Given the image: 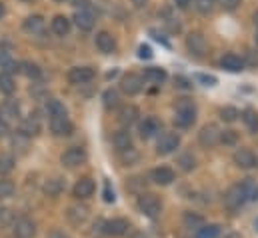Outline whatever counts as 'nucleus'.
I'll return each instance as SVG.
<instances>
[{
	"instance_id": "nucleus-37",
	"label": "nucleus",
	"mask_w": 258,
	"mask_h": 238,
	"mask_svg": "<svg viewBox=\"0 0 258 238\" xmlns=\"http://www.w3.org/2000/svg\"><path fill=\"white\" fill-rule=\"evenodd\" d=\"M218 234H220V226L218 224H208V226H202L196 232V238H218Z\"/></svg>"
},
{
	"instance_id": "nucleus-12",
	"label": "nucleus",
	"mask_w": 258,
	"mask_h": 238,
	"mask_svg": "<svg viewBox=\"0 0 258 238\" xmlns=\"http://www.w3.org/2000/svg\"><path fill=\"white\" fill-rule=\"evenodd\" d=\"M14 234H16V238H34V234H36L34 220H30L26 216L14 220Z\"/></svg>"
},
{
	"instance_id": "nucleus-22",
	"label": "nucleus",
	"mask_w": 258,
	"mask_h": 238,
	"mask_svg": "<svg viewBox=\"0 0 258 238\" xmlns=\"http://www.w3.org/2000/svg\"><path fill=\"white\" fill-rule=\"evenodd\" d=\"M142 78H144V80H148L150 84H162V82L168 78V74H166V70H164V68L150 66V68H146V70H144Z\"/></svg>"
},
{
	"instance_id": "nucleus-17",
	"label": "nucleus",
	"mask_w": 258,
	"mask_h": 238,
	"mask_svg": "<svg viewBox=\"0 0 258 238\" xmlns=\"http://www.w3.org/2000/svg\"><path fill=\"white\" fill-rule=\"evenodd\" d=\"M112 144H114V148H116L118 152H126V150H130V148H134V146H132V136H130V132L126 130V128L114 132V136H112Z\"/></svg>"
},
{
	"instance_id": "nucleus-20",
	"label": "nucleus",
	"mask_w": 258,
	"mask_h": 238,
	"mask_svg": "<svg viewBox=\"0 0 258 238\" xmlns=\"http://www.w3.org/2000/svg\"><path fill=\"white\" fill-rule=\"evenodd\" d=\"M220 66L228 72H240V70H244V60L236 56V54H232V52H228L220 58Z\"/></svg>"
},
{
	"instance_id": "nucleus-28",
	"label": "nucleus",
	"mask_w": 258,
	"mask_h": 238,
	"mask_svg": "<svg viewBox=\"0 0 258 238\" xmlns=\"http://www.w3.org/2000/svg\"><path fill=\"white\" fill-rule=\"evenodd\" d=\"M86 216H88L86 206H70V208H68V220H70L72 224H80V222H84Z\"/></svg>"
},
{
	"instance_id": "nucleus-30",
	"label": "nucleus",
	"mask_w": 258,
	"mask_h": 238,
	"mask_svg": "<svg viewBox=\"0 0 258 238\" xmlns=\"http://www.w3.org/2000/svg\"><path fill=\"white\" fill-rule=\"evenodd\" d=\"M14 88H16V84H14L12 74H8V72H0V92H4V94H12Z\"/></svg>"
},
{
	"instance_id": "nucleus-35",
	"label": "nucleus",
	"mask_w": 258,
	"mask_h": 238,
	"mask_svg": "<svg viewBox=\"0 0 258 238\" xmlns=\"http://www.w3.org/2000/svg\"><path fill=\"white\" fill-rule=\"evenodd\" d=\"M102 102H104V108H116L118 106V92L116 90H112V88H108V90H104V94H102Z\"/></svg>"
},
{
	"instance_id": "nucleus-34",
	"label": "nucleus",
	"mask_w": 258,
	"mask_h": 238,
	"mask_svg": "<svg viewBox=\"0 0 258 238\" xmlns=\"http://www.w3.org/2000/svg\"><path fill=\"white\" fill-rule=\"evenodd\" d=\"M20 72L26 74L28 78H38L42 70H40V66L34 64V62H20Z\"/></svg>"
},
{
	"instance_id": "nucleus-46",
	"label": "nucleus",
	"mask_w": 258,
	"mask_h": 238,
	"mask_svg": "<svg viewBox=\"0 0 258 238\" xmlns=\"http://www.w3.org/2000/svg\"><path fill=\"white\" fill-rule=\"evenodd\" d=\"M138 56H140V58H152V48L146 46V44H142V46L138 48Z\"/></svg>"
},
{
	"instance_id": "nucleus-27",
	"label": "nucleus",
	"mask_w": 258,
	"mask_h": 238,
	"mask_svg": "<svg viewBox=\"0 0 258 238\" xmlns=\"http://www.w3.org/2000/svg\"><path fill=\"white\" fill-rule=\"evenodd\" d=\"M242 122H244V126L252 132V134H256L258 132V112L254 110V108H246L242 114Z\"/></svg>"
},
{
	"instance_id": "nucleus-54",
	"label": "nucleus",
	"mask_w": 258,
	"mask_h": 238,
	"mask_svg": "<svg viewBox=\"0 0 258 238\" xmlns=\"http://www.w3.org/2000/svg\"><path fill=\"white\" fill-rule=\"evenodd\" d=\"M256 44H258V30H256Z\"/></svg>"
},
{
	"instance_id": "nucleus-44",
	"label": "nucleus",
	"mask_w": 258,
	"mask_h": 238,
	"mask_svg": "<svg viewBox=\"0 0 258 238\" xmlns=\"http://www.w3.org/2000/svg\"><path fill=\"white\" fill-rule=\"evenodd\" d=\"M120 154H122V160H124L126 164H132V162L138 160V154H136L134 148H130V150H126V152H120Z\"/></svg>"
},
{
	"instance_id": "nucleus-1",
	"label": "nucleus",
	"mask_w": 258,
	"mask_h": 238,
	"mask_svg": "<svg viewBox=\"0 0 258 238\" xmlns=\"http://www.w3.org/2000/svg\"><path fill=\"white\" fill-rule=\"evenodd\" d=\"M196 120V106L190 98H180L176 102V116H174V124L180 128H188L192 126Z\"/></svg>"
},
{
	"instance_id": "nucleus-13",
	"label": "nucleus",
	"mask_w": 258,
	"mask_h": 238,
	"mask_svg": "<svg viewBox=\"0 0 258 238\" xmlns=\"http://www.w3.org/2000/svg\"><path fill=\"white\" fill-rule=\"evenodd\" d=\"M50 130L54 136H70L74 130V124L68 120V116H56V118H50Z\"/></svg>"
},
{
	"instance_id": "nucleus-2",
	"label": "nucleus",
	"mask_w": 258,
	"mask_h": 238,
	"mask_svg": "<svg viewBox=\"0 0 258 238\" xmlns=\"http://www.w3.org/2000/svg\"><path fill=\"white\" fill-rule=\"evenodd\" d=\"M138 210L148 218H156L160 214V210H162V202L158 200V196L146 192V194L138 196Z\"/></svg>"
},
{
	"instance_id": "nucleus-50",
	"label": "nucleus",
	"mask_w": 258,
	"mask_h": 238,
	"mask_svg": "<svg viewBox=\"0 0 258 238\" xmlns=\"http://www.w3.org/2000/svg\"><path fill=\"white\" fill-rule=\"evenodd\" d=\"M46 238H68V236H66L62 230H52V232H48Z\"/></svg>"
},
{
	"instance_id": "nucleus-52",
	"label": "nucleus",
	"mask_w": 258,
	"mask_h": 238,
	"mask_svg": "<svg viewBox=\"0 0 258 238\" xmlns=\"http://www.w3.org/2000/svg\"><path fill=\"white\" fill-rule=\"evenodd\" d=\"M4 12H6V8H4V4H2V2H0V18H2V16H4Z\"/></svg>"
},
{
	"instance_id": "nucleus-19",
	"label": "nucleus",
	"mask_w": 258,
	"mask_h": 238,
	"mask_svg": "<svg viewBox=\"0 0 258 238\" xmlns=\"http://www.w3.org/2000/svg\"><path fill=\"white\" fill-rule=\"evenodd\" d=\"M72 20H74V24H76L80 30H84V32H88V30L94 28V16H92L88 10H76L74 16H72Z\"/></svg>"
},
{
	"instance_id": "nucleus-25",
	"label": "nucleus",
	"mask_w": 258,
	"mask_h": 238,
	"mask_svg": "<svg viewBox=\"0 0 258 238\" xmlns=\"http://www.w3.org/2000/svg\"><path fill=\"white\" fill-rule=\"evenodd\" d=\"M42 190H44V194H46V196L56 198V196H60V192L64 190V184H62V180L60 178H50V180H46V182H44Z\"/></svg>"
},
{
	"instance_id": "nucleus-51",
	"label": "nucleus",
	"mask_w": 258,
	"mask_h": 238,
	"mask_svg": "<svg viewBox=\"0 0 258 238\" xmlns=\"http://www.w3.org/2000/svg\"><path fill=\"white\" fill-rule=\"evenodd\" d=\"M130 2H132L134 8H144V6L148 4V0H130Z\"/></svg>"
},
{
	"instance_id": "nucleus-47",
	"label": "nucleus",
	"mask_w": 258,
	"mask_h": 238,
	"mask_svg": "<svg viewBox=\"0 0 258 238\" xmlns=\"http://www.w3.org/2000/svg\"><path fill=\"white\" fill-rule=\"evenodd\" d=\"M104 200L106 202H114V190H110V184H104Z\"/></svg>"
},
{
	"instance_id": "nucleus-32",
	"label": "nucleus",
	"mask_w": 258,
	"mask_h": 238,
	"mask_svg": "<svg viewBox=\"0 0 258 238\" xmlns=\"http://www.w3.org/2000/svg\"><path fill=\"white\" fill-rule=\"evenodd\" d=\"M184 224H186L188 228H192V230L198 232V230L204 226V218L198 216V214H194V212H184Z\"/></svg>"
},
{
	"instance_id": "nucleus-23",
	"label": "nucleus",
	"mask_w": 258,
	"mask_h": 238,
	"mask_svg": "<svg viewBox=\"0 0 258 238\" xmlns=\"http://www.w3.org/2000/svg\"><path fill=\"white\" fill-rule=\"evenodd\" d=\"M22 28H24L26 32H30V34H40V32L44 30V18L38 16V14H32V16H28V18L24 20Z\"/></svg>"
},
{
	"instance_id": "nucleus-4",
	"label": "nucleus",
	"mask_w": 258,
	"mask_h": 238,
	"mask_svg": "<svg viewBox=\"0 0 258 238\" xmlns=\"http://www.w3.org/2000/svg\"><path fill=\"white\" fill-rule=\"evenodd\" d=\"M142 86H144V78L136 72H128L120 78V90L126 94V96H136L142 92Z\"/></svg>"
},
{
	"instance_id": "nucleus-21",
	"label": "nucleus",
	"mask_w": 258,
	"mask_h": 238,
	"mask_svg": "<svg viewBox=\"0 0 258 238\" xmlns=\"http://www.w3.org/2000/svg\"><path fill=\"white\" fill-rule=\"evenodd\" d=\"M138 116H140V112H138V108L134 104H126V106H122L118 110V122L122 126H132L138 120Z\"/></svg>"
},
{
	"instance_id": "nucleus-43",
	"label": "nucleus",
	"mask_w": 258,
	"mask_h": 238,
	"mask_svg": "<svg viewBox=\"0 0 258 238\" xmlns=\"http://www.w3.org/2000/svg\"><path fill=\"white\" fill-rule=\"evenodd\" d=\"M240 2H242V0H220V6H222V10L232 12V10H236V8L240 6Z\"/></svg>"
},
{
	"instance_id": "nucleus-40",
	"label": "nucleus",
	"mask_w": 258,
	"mask_h": 238,
	"mask_svg": "<svg viewBox=\"0 0 258 238\" xmlns=\"http://www.w3.org/2000/svg\"><path fill=\"white\" fill-rule=\"evenodd\" d=\"M194 8L200 14H208L212 10V0H194Z\"/></svg>"
},
{
	"instance_id": "nucleus-33",
	"label": "nucleus",
	"mask_w": 258,
	"mask_h": 238,
	"mask_svg": "<svg viewBox=\"0 0 258 238\" xmlns=\"http://www.w3.org/2000/svg\"><path fill=\"white\" fill-rule=\"evenodd\" d=\"M176 164H178L184 172H190L194 166H196V158H194L190 152H184V154H180V156H178Z\"/></svg>"
},
{
	"instance_id": "nucleus-8",
	"label": "nucleus",
	"mask_w": 258,
	"mask_h": 238,
	"mask_svg": "<svg viewBox=\"0 0 258 238\" xmlns=\"http://www.w3.org/2000/svg\"><path fill=\"white\" fill-rule=\"evenodd\" d=\"M60 160H62V164H64V166L74 168V166H80V164H84V162H86V152H84V148L72 146V148H68V150L62 152Z\"/></svg>"
},
{
	"instance_id": "nucleus-29",
	"label": "nucleus",
	"mask_w": 258,
	"mask_h": 238,
	"mask_svg": "<svg viewBox=\"0 0 258 238\" xmlns=\"http://www.w3.org/2000/svg\"><path fill=\"white\" fill-rule=\"evenodd\" d=\"M240 188H242V192H244V198H246V200H256L258 198V186L252 178L242 180V182H240Z\"/></svg>"
},
{
	"instance_id": "nucleus-18",
	"label": "nucleus",
	"mask_w": 258,
	"mask_h": 238,
	"mask_svg": "<svg viewBox=\"0 0 258 238\" xmlns=\"http://www.w3.org/2000/svg\"><path fill=\"white\" fill-rule=\"evenodd\" d=\"M94 190H96V184H94V180L92 178H80L76 184H74V196L76 198H88V196H92L94 194Z\"/></svg>"
},
{
	"instance_id": "nucleus-38",
	"label": "nucleus",
	"mask_w": 258,
	"mask_h": 238,
	"mask_svg": "<svg viewBox=\"0 0 258 238\" xmlns=\"http://www.w3.org/2000/svg\"><path fill=\"white\" fill-rule=\"evenodd\" d=\"M218 114H220V118L224 120V122H234V120L240 116L238 108H234V106H222Z\"/></svg>"
},
{
	"instance_id": "nucleus-10",
	"label": "nucleus",
	"mask_w": 258,
	"mask_h": 238,
	"mask_svg": "<svg viewBox=\"0 0 258 238\" xmlns=\"http://www.w3.org/2000/svg\"><path fill=\"white\" fill-rule=\"evenodd\" d=\"M94 78V70L90 66H74L68 70V82L70 84H86Z\"/></svg>"
},
{
	"instance_id": "nucleus-55",
	"label": "nucleus",
	"mask_w": 258,
	"mask_h": 238,
	"mask_svg": "<svg viewBox=\"0 0 258 238\" xmlns=\"http://www.w3.org/2000/svg\"><path fill=\"white\" fill-rule=\"evenodd\" d=\"M56 2H64V0H56Z\"/></svg>"
},
{
	"instance_id": "nucleus-53",
	"label": "nucleus",
	"mask_w": 258,
	"mask_h": 238,
	"mask_svg": "<svg viewBox=\"0 0 258 238\" xmlns=\"http://www.w3.org/2000/svg\"><path fill=\"white\" fill-rule=\"evenodd\" d=\"M254 24H256V26H258V10H256V12H254Z\"/></svg>"
},
{
	"instance_id": "nucleus-49",
	"label": "nucleus",
	"mask_w": 258,
	"mask_h": 238,
	"mask_svg": "<svg viewBox=\"0 0 258 238\" xmlns=\"http://www.w3.org/2000/svg\"><path fill=\"white\" fill-rule=\"evenodd\" d=\"M174 4H176V8H180V10H186V8L190 6V0H174Z\"/></svg>"
},
{
	"instance_id": "nucleus-16",
	"label": "nucleus",
	"mask_w": 258,
	"mask_h": 238,
	"mask_svg": "<svg viewBox=\"0 0 258 238\" xmlns=\"http://www.w3.org/2000/svg\"><path fill=\"white\" fill-rule=\"evenodd\" d=\"M150 176H152V180L156 184H160V186H168V184H172L176 180V174H174V170L170 166H158V168L152 170Z\"/></svg>"
},
{
	"instance_id": "nucleus-36",
	"label": "nucleus",
	"mask_w": 258,
	"mask_h": 238,
	"mask_svg": "<svg viewBox=\"0 0 258 238\" xmlns=\"http://www.w3.org/2000/svg\"><path fill=\"white\" fill-rule=\"evenodd\" d=\"M14 170V156L12 154H0V176Z\"/></svg>"
},
{
	"instance_id": "nucleus-31",
	"label": "nucleus",
	"mask_w": 258,
	"mask_h": 238,
	"mask_svg": "<svg viewBox=\"0 0 258 238\" xmlns=\"http://www.w3.org/2000/svg\"><path fill=\"white\" fill-rule=\"evenodd\" d=\"M46 110H48V114H50V118H56V116H66V106L60 102V100H48V104H46Z\"/></svg>"
},
{
	"instance_id": "nucleus-41",
	"label": "nucleus",
	"mask_w": 258,
	"mask_h": 238,
	"mask_svg": "<svg viewBox=\"0 0 258 238\" xmlns=\"http://www.w3.org/2000/svg\"><path fill=\"white\" fill-rule=\"evenodd\" d=\"M0 224H4V226L14 224V214H12V210H8V208H0Z\"/></svg>"
},
{
	"instance_id": "nucleus-48",
	"label": "nucleus",
	"mask_w": 258,
	"mask_h": 238,
	"mask_svg": "<svg viewBox=\"0 0 258 238\" xmlns=\"http://www.w3.org/2000/svg\"><path fill=\"white\" fill-rule=\"evenodd\" d=\"M8 132H10V128H8V122H6L4 118H0V138L8 136Z\"/></svg>"
},
{
	"instance_id": "nucleus-11",
	"label": "nucleus",
	"mask_w": 258,
	"mask_h": 238,
	"mask_svg": "<svg viewBox=\"0 0 258 238\" xmlns=\"http://www.w3.org/2000/svg\"><path fill=\"white\" fill-rule=\"evenodd\" d=\"M94 44H96V48H98L102 54H112V52L116 50V40H114V36H112L110 32H106V30H102V32H98V34L94 36Z\"/></svg>"
},
{
	"instance_id": "nucleus-45",
	"label": "nucleus",
	"mask_w": 258,
	"mask_h": 238,
	"mask_svg": "<svg viewBox=\"0 0 258 238\" xmlns=\"http://www.w3.org/2000/svg\"><path fill=\"white\" fill-rule=\"evenodd\" d=\"M196 80L202 82L204 86H214L216 84V78L214 76H206V74H196Z\"/></svg>"
},
{
	"instance_id": "nucleus-9",
	"label": "nucleus",
	"mask_w": 258,
	"mask_h": 238,
	"mask_svg": "<svg viewBox=\"0 0 258 238\" xmlns=\"http://www.w3.org/2000/svg\"><path fill=\"white\" fill-rule=\"evenodd\" d=\"M232 160H234V164H236L238 168H244V170L254 168L258 164V158L254 156V152H252L250 148H238V150L234 152Z\"/></svg>"
},
{
	"instance_id": "nucleus-3",
	"label": "nucleus",
	"mask_w": 258,
	"mask_h": 238,
	"mask_svg": "<svg viewBox=\"0 0 258 238\" xmlns=\"http://www.w3.org/2000/svg\"><path fill=\"white\" fill-rule=\"evenodd\" d=\"M220 134H222V130H220L216 124H206V126H202L200 132H198V142H200V146H204V148H214V146L220 142Z\"/></svg>"
},
{
	"instance_id": "nucleus-42",
	"label": "nucleus",
	"mask_w": 258,
	"mask_h": 238,
	"mask_svg": "<svg viewBox=\"0 0 258 238\" xmlns=\"http://www.w3.org/2000/svg\"><path fill=\"white\" fill-rule=\"evenodd\" d=\"M236 140H238V136L234 130H224L220 134V142H224V144H236Z\"/></svg>"
},
{
	"instance_id": "nucleus-5",
	"label": "nucleus",
	"mask_w": 258,
	"mask_h": 238,
	"mask_svg": "<svg viewBox=\"0 0 258 238\" xmlns=\"http://www.w3.org/2000/svg\"><path fill=\"white\" fill-rule=\"evenodd\" d=\"M178 146H180V136L176 132H162L158 136V142H156V152L158 154H170Z\"/></svg>"
},
{
	"instance_id": "nucleus-24",
	"label": "nucleus",
	"mask_w": 258,
	"mask_h": 238,
	"mask_svg": "<svg viewBox=\"0 0 258 238\" xmlns=\"http://www.w3.org/2000/svg\"><path fill=\"white\" fill-rule=\"evenodd\" d=\"M50 26H52V32H54V34L66 36V34L70 32V18H66V16H62V14H56V16L52 18Z\"/></svg>"
},
{
	"instance_id": "nucleus-6",
	"label": "nucleus",
	"mask_w": 258,
	"mask_h": 238,
	"mask_svg": "<svg viewBox=\"0 0 258 238\" xmlns=\"http://www.w3.org/2000/svg\"><path fill=\"white\" fill-rule=\"evenodd\" d=\"M186 50H188L192 56H196V58H200V56L206 54L208 42H206V38H204L202 32H190V34L186 36Z\"/></svg>"
},
{
	"instance_id": "nucleus-15",
	"label": "nucleus",
	"mask_w": 258,
	"mask_h": 238,
	"mask_svg": "<svg viewBox=\"0 0 258 238\" xmlns=\"http://www.w3.org/2000/svg\"><path fill=\"white\" fill-rule=\"evenodd\" d=\"M138 132H140L142 138H152V136H156L160 132V122L154 116H146L138 124Z\"/></svg>"
},
{
	"instance_id": "nucleus-14",
	"label": "nucleus",
	"mask_w": 258,
	"mask_h": 238,
	"mask_svg": "<svg viewBox=\"0 0 258 238\" xmlns=\"http://www.w3.org/2000/svg\"><path fill=\"white\" fill-rule=\"evenodd\" d=\"M130 224L124 218H112L108 222H104V232L110 236H124L128 232Z\"/></svg>"
},
{
	"instance_id": "nucleus-39",
	"label": "nucleus",
	"mask_w": 258,
	"mask_h": 238,
	"mask_svg": "<svg viewBox=\"0 0 258 238\" xmlns=\"http://www.w3.org/2000/svg\"><path fill=\"white\" fill-rule=\"evenodd\" d=\"M14 190H16V186H14L12 180L0 178V200L2 198H10L14 194Z\"/></svg>"
},
{
	"instance_id": "nucleus-26",
	"label": "nucleus",
	"mask_w": 258,
	"mask_h": 238,
	"mask_svg": "<svg viewBox=\"0 0 258 238\" xmlns=\"http://www.w3.org/2000/svg\"><path fill=\"white\" fill-rule=\"evenodd\" d=\"M40 132V122H38V118L34 116H30V118L22 120V124H20V134H24L26 138L28 136H36Z\"/></svg>"
},
{
	"instance_id": "nucleus-7",
	"label": "nucleus",
	"mask_w": 258,
	"mask_h": 238,
	"mask_svg": "<svg viewBox=\"0 0 258 238\" xmlns=\"http://www.w3.org/2000/svg\"><path fill=\"white\" fill-rule=\"evenodd\" d=\"M244 202H246V198H244V192H242L240 184H234V186H230L226 190V194H224V206L228 210H238Z\"/></svg>"
}]
</instances>
